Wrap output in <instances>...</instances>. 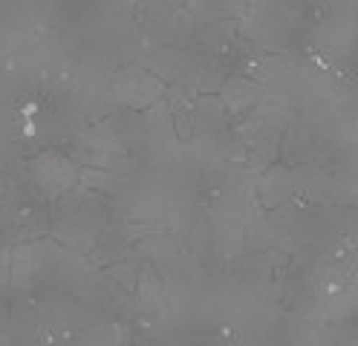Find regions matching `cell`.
<instances>
[{"label": "cell", "mask_w": 358, "mask_h": 346, "mask_svg": "<svg viewBox=\"0 0 358 346\" xmlns=\"http://www.w3.org/2000/svg\"><path fill=\"white\" fill-rule=\"evenodd\" d=\"M110 277H116V280L127 289V291H136V283H139V268L133 266L130 260H119L116 266H110V271H107Z\"/></svg>", "instance_id": "obj_1"}]
</instances>
